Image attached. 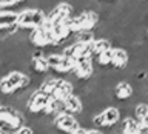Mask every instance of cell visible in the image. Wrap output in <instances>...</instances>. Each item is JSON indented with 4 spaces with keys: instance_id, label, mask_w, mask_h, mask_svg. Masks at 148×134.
Returning a JSON list of instances; mask_svg holds the SVG:
<instances>
[{
    "instance_id": "e0dca14e",
    "label": "cell",
    "mask_w": 148,
    "mask_h": 134,
    "mask_svg": "<svg viewBox=\"0 0 148 134\" xmlns=\"http://www.w3.org/2000/svg\"><path fill=\"white\" fill-rule=\"evenodd\" d=\"M119 128L122 134H137L139 122H136L131 116H123L122 120L119 122Z\"/></svg>"
},
{
    "instance_id": "3957f363",
    "label": "cell",
    "mask_w": 148,
    "mask_h": 134,
    "mask_svg": "<svg viewBox=\"0 0 148 134\" xmlns=\"http://www.w3.org/2000/svg\"><path fill=\"white\" fill-rule=\"evenodd\" d=\"M46 62H48V66H49V76H53V77L65 79L73 71L74 62L71 59L65 57L63 54L57 53V51L46 54Z\"/></svg>"
},
{
    "instance_id": "30bf717a",
    "label": "cell",
    "mask_w": 148,
    "mask_h": 134,
    "mask_svg": "<svg viewBox=\"0 0 148 134\" xmlns=\"http://www.w3.org/2000/svg\"><path fill=\"white\" fill-rule=\"evenodd\" d=\"M134 99V88L128 80H120L113 88V100L117 103H125Z\"/></svg>"
},
{
    "instance_id": "4fadbf2b",
    "label": "cell",
    "mask_w": 148,
    "mask_h": 134,
    "mask_svg": "<svg viewBox=\"0 0 148 134\" xmlns=\"http://www.w3.org/2000/svg\"><path fill=\"white\" fill-rule=\"evenodd\" d=\"M102 116H103V120H105V131H108V129L111 128H114L116 125H119V122L122 120V113H120V109L117 108L116 105H110V106H106L105 109H102L100 111ZM103 131V133H105Z\"/></svg>"
},
{
    "instance_id": "ffe728a7",
    "label": "cell",
    "mask_w": 148,
    "mask_h": 134,
    "mask_svg": "<svg viewBox=\"0 0 148 134\" xmlns=\"http://www.w3.org/2000/svg\"><path fill=\"white\" fill-rule=\"evenodd\" d=\"M96 39L94 36V31H80V32H76L73 36L71 42H77V43H83V45H90Z\"/></svg>"
},
{
    "instance_id": "44dd1931",
    "label": "cell",
    "mask_w": 148,
    "mask_h": 134,
    "mask_svg": "<svg viewBox=\"0 0 148 134\" xmlns=\"http://www.w3.org/2000/svg\"><path fill=\"white\" fill-rule=\"evenodd\" d=\"M86 131H88L86 128H82V126H79V128H76V129H74V131H73L71 134H86Z\"/></svg>"
},
{
    "instance_id": "9c48e42d",
    "label": "cell",
    "mask_w": 148,
    "mask_h": 134,
    "mask_svg": "<svg viewBox=\"0 0 148 134\" xmlns=\"http://www.w3.org/2000/svg\"><path fill=\"white\" fill-rule=\"evenodd\" d=\"M53 128L59 134H71L76 128H79V122L74 116L62 113L53 119Z\"/></svg>"
},
{
    "instance_id": "cb8c5ba5",
    "label": "cell",
    "mask_w": 148,
    "mask_h": 134,
    "mask_svg": "<svg viewBox=\"0 0 148 134\" xmlns=\"http://www.w3.org/2000/svg\"><path fill=\"white\" fill-rule=\"evenodd\" d=\"M143 37H145V42L148 43V25L145 26V32H143Z\"/></svg>"
},
{
    "instance_id": "2e32d148",
    "label": "cell",
    "mask_w": 148,
    "mask_h": 134,
    "mask_svg": "<svg viewBox=\"0 0 148 134\" xmlns=\"http://www.w3.org/2000/svg\"><path fill=\"white\" fill-rule=\"evenodd\" d=\"M62 113H65L63 102H60V100H57V99H54V97H49L48 105H46V108H45L43 116L53 120L54 117H57V116H59V114H62Z\"/></svg>"
},
{
    "instance_id": "6da1fadb",
    "label": "cell",
    "mask_w": 148,
    "mask_h": 134,
    "mask_svg": "<svg viewBox=\"0 0 148 134\" xmlns=\"http://www.w3.org/2000/svg\"><path fill=\"white\" fill-rule=\"evenodd\" d=\"M29 83H31V76L14 69V71H9L0 77V94L5 97L14 96L18 91L29 88Z\"/></svg>"
},
{
    "instance_id": "277c9868",
    "label": "cell",
    "mask_w": 148,
    "mask_h": 134,
    "mask_svg": "<svg viewBox=\"0 0 148 134\" xmlns=\"http://www.w3.org/2000/svg\"><path fill=\"white\" fill-rule=\"evenodd\" d=\"M48 100H49V97L46 94H43L42 91H39V90L32 91V94L29 96V99L25 103V116L28 119L43 116L45 108L48 105Z\"/></svg>"
},
{
    "instance_id": "d6986e66",
    "label": "cell",
    "mask_w": 148,
    "mask_h": 134,
    "mask_svg": "<svg viewBox=\"0 0 148 134\" xmlns=\"http://www.w3.org/2000/svg\"><path fill=\"white\" fill-rule=\"evenodd\" d=\"M147 114H148V103H147V102H137V103L133 106L131 114H130V116H131L136 122L140 123Z\"/></svg>"
},
{
    "instance_id": "5bb4252c",
    "label": "cell",
    "mask_w": 148,
    "mask_h": 134,
    "mask_svg": "<svg viewBox=\"0 0 148 134\" xmlns=\"http://www.w3.org/2000/svg\"><path fill=\"white\" fill-rule=\"evenodd\" d=\"M63 108H65V113L69 116H74V117H77L79 114L83 113V103H82L80 97H77L76 94L69 96L63 102Z\"/></svg>"
},
{
    "instance_id": "603a6c76",
    "label": "cell",
    "mask_w": 148,
    "mask_h": 134,
    "mask_svg": "<svg viewBox=\"0 0 148 134\" xmlns=\"http://www.w3.org/2000/svg\"><path fill=\"white\" fill-rule=\"evenodd\" d=\"M140 125H145V126H148V114L145 116V117H143V120L140 122Z\"/></svg>"
},
{
    "instance_id": "9a60e30c",
    "label": "cell",
    "mask_w": 148,
    "mask_h": 134,
    "mask_svg": "<svg viewBox=\"0 0 148 134\" xmlns=\"http://www.w3.org/2000/svg\"><path fill=\"white\" fill-rule=\"evenodd\" d=\"M16 23H17V11H8V9L0 11V32L16 28Z\"/></svg>"
},
{
    "instance_id": "8992f818",
    "label": "cell",
    "mask_w": 148,
    "mask_h": 134,
    "mask_svg": "<svg viewBox=\"0 0 148 134\" xmlns=\"http://www.w3.org/2000/svg\"><path fill=\"white\" fill-rule=\"evenodd\" d=\"M28 43L32 49H42L45 51L46 48H53L54 39L51 34V29H43V28H36L29 32L28 36Z\"/></svg>"
},
{
    "instance_id": "7402d4cb",
    "label": "cell",
    "mask_w": 148,
    "mask_h": 134,
    "mask_svg": "<svg viewBox=\"0 0 148 134\" xmlns=\"http://www.w3.org/2000/svg\"><path fill=\"white\" fill-rule=\"evenodd\" d=\"M86 134H105L103 131H102V129H96V128H90L86 131Z\"/></svg>"
},
{
    "instance_id": "5b68a950",
    "label": "cell",
    "mask_w": 148,
    "mask_h": 134,
    "mask_svg": "<svg viewBox=\"0 0 148 134\" xmlns=\"http://www.w3.org/2000/svg\"><path fill=\"white\" fill-rule=\"evenodd\" d=\"M76 12L74 11V6L71 3L65 2V0H60L57 5H54L53 8L46 12V18L45 22H48L49 25H57V23H63L65 20H68L73 14Z\"/></svg>"
},
{
    "instance_id": "484cf974",
    "label": "cell",
    "mask_w": 148,
    "mask_h": 134,
    "mask_svg": "<svg viewBox=\"0 0 148 134\" xmlns=\"http://www.w3.org/2000/svg\"><path fill=\"white\" fill-rule=\"evenodd\" d=\"M120 134H122V133H120Z\"/></svg>"
},
{
    "instance_id": "52a82bcc",
    "label": "cell",
    "mask_w": 148,
    "mask_h": 134,
    "mask_svg": "<svg viewBox=\"0 0 148 134\" xmlns=\"http://www.w3.org/2000/svg\"><path fill=\"white\" fill-rule=\"evenodd\" d=\"M29 74L36 77L49 76V66L46 62V54L42 49H32L29 55Z\"/></svg>"
},
{
    "instance_id": "ac0fdd59",
    "label": "cell",
    "mask_w": 148,
    "mask_h": 134,
    "mask_svg": "<svg viewBox=\"0 0 148 134\" xmlns=\"http://www.w3.org/2000/svg\"><path fill=\"white\" fill-rule=\"evenodd\" d=\"M91 46H92V55L103 53V51L113 49V43H111V40L106 39V37H96L94 42L91 43Z\"/></svg>"
},
{
    "instance_id": "8fae6325",
    "label": "cell",
    "mask_w": 148,
    "mask_h": 134,
    "mask_svg": "<svg viewBox=\"0 0 148 134\" xmlns=\"http://www.w3.org/2000/svg\"><path fill=\"white\" fill-rule=\"evenodd\" d=\"M130 63V53L127 48L111 49V68L116 71H125Z\"/></svg>"
},
{
    "instance_id": "7c38bea8",
    "label": "cell",
    "mask_w": 148,
    "mask_h": 134,
    "mask_svg": "<svg viewBox=\"0 0 148 134\" xmlns=\"http://www.w3.org/2000/svg\"><path fill=\"white\" fill-rule=\"evenodd\" d=\"M74 94V85L68 79H57L56 82V86H54V91H53V96L54 99H57L60 102H65L69 96Z\"/></svg>"
},
{
    "instance_id": "ba28073f",
    "label": "cell",
    "mask_w": 148,
    "mask_h": 134,
    "mask_svg": "<svg viewBox=\"0 0 148 134\" xmlns=\"http://www.w3.org/2000/svg\"><path fill=\"white\" fill-rule=\"evenodd\" d=\"M73 79L77 83H86L90 82L94 76V65L92 59H85V60H76L73 63V71H71Z\"/></svg>"
},
{
    "instance_id": "d4e9b609",
    "label": "cell",
    "mask_w": 148,
    "mask_h": 134,
    "mask_svg": "<svg viewBox=\"0 0 148 134\" xmlns=\"http://www.w3.org/2000/svg\"><path fill=\"white\" fill-rule=\"evenodd\" d=\"M0 134H3V133H2V131H0Z\"/></svg>"
},
{
    "instance_id": "7a4b0ae2",
    "label": "cell",
    "mask_w": 148,
    "mask_h": 134,
    "mask_svg": "<svg viewBox=\"0 0 148 134\" xmlns=\"http://www.w3.org/2000/svg\"><path fill=\"white\" fill-rule=\"evenodd\" d=\"M46 14L39 8H23L17 11V29L31 32L36 28H40L45 23Z\"/></svg>"
}]
</instances>
